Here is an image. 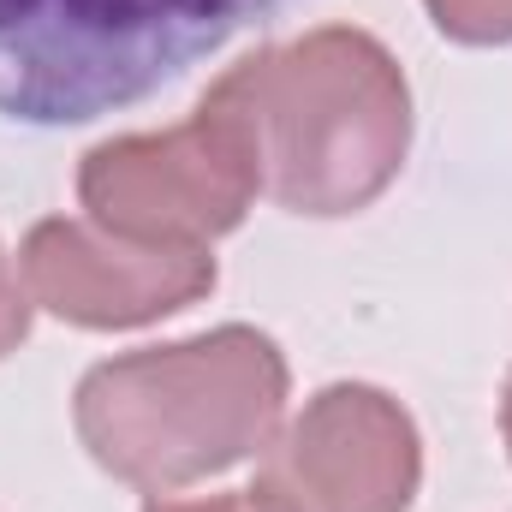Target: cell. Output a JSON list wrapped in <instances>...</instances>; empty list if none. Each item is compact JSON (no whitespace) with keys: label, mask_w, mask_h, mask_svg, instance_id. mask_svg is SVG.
<instances>
[{"label":"cell","mask_w":512,"mask_h":512,"mask_svg":"<svg viewBox=\"0 0 512 512\" xmlns=\"http://www.w3.org/2000/svg\"><path fill=\"white\" fill-rule=\"evenodd\" d=\"M286 382L280 346L262 328L227 322L96 364L78 382L72 417L108 477L173 495L262 453L280 429Z\"/></svg>","instance_id":"cell-2"},{"label":"cell","mask_w":512,"mask_h":512,"mask_svg":"<svg viewBox=\"0 0 512 512\" xmlns=\"http://www.w3.org/2000/svg\"><path fill=\"white\" fill-rule=\"evenodd\" d=\"M423 435L411 411L370 382H334L262 447L256 512H411Z\"/></svg>","instance_id":"cell-5"},{"label":"cell","mask_w":512,"mask_h":512,"mask_svg":"<svg viewBox=\"0 0 512 512\" xmlns=\"http://www.w3.org/2000/svg\"><path fill=\"white\" fill-rule=\"evenodd\" d=\"M24 292L72 328H143L215 292V256L185 245H131L96 221L48 215L24 233Z\"/></svg>","instance_id":"cell-6"},{"label":"cell","mask_w":512,"mask_h":512,"mask_svg":"<svg viewBox=\"0 0 512 512\" xmlns=\"http://www.w3.org/2000/svg\"><path fill=\"white\" fill-rule=\"evenodd\" d=\"M24 340H30V292L18 286L12 256L0 251V358H6V352H18Z\"/></svg>","instance_id":"cell-8"},{"label":"cell","mask_w":512,"mask_h":512,"mask_svg":"<svg viewBox=\"0 0 512 512\" xmlns=\"http://www.w3.org/2000/svg\"><path fill=\"white\" fill-rule=\"evenodd\" d=\"M501 435H507V459H512V376L501 387Z\"/></svg>","instance_id":"cell-10"},{"label":"cell","mask_w":512,"mask_h":512,"mask_svg":"<svg viewBox=\"0 0 512 512\" xmlns=\"http://www.w3.org/2000/svg\"><path fill=\"white\" fill-rule=\"evenodd\" d=\"M262 155V191L310 221L358 215L411 149L405 66L358 24H322L221 72Z\"/></svg>","instance_id":"cell-1"},{"label":"cell","mask_w":512,"mask_h":512,"mask_svg":"<svg viewBox=\"0 0 512 512\" xmlns=\"http://www.w3.org/2000/svg\"><path fill=\"white\" fill-rule=\"evenodd\" d=\"M143 512H256L245 489H227V495H203V501H149Z\"/></svg>","instance_id":"cell-9"},{"label":"cell","mask_w":512,"mask_h":512,"mask_svg":"<svg viewBox=\"0 0 512 512\" xmlns=\"http://www.w3.org/2000/svg\"><path fill=\"white\" fill-rule=\"evenodd\" d=\"M435 30L465 48H501L512 42V0H423Z\"/></svg>","instance_id":"cell-7"},{"label":"cell","mask_w":512,"mask_h":512,"mask_svg":"<svg viewBox=\"0 0 512 512\" xmlns=\"http://www.w3.org/2000/svg\"><path fill=\"white\" fill-rule=\"evenodd\" d=\"M256 191H262L256 131L227 78L209 84V96L185 126L108 137L78 161V203L102 233L131 245L209 251L251 215Z\"/></svg>","instance_id":"cell-4"},{"label":"cell","mask_w":512,"mask_h":512,"mask_svg":"<svg viewBox=\"0 0 512 512\" xmlns=\"http://www.w3.org/2000/svg\"><path fill=\"white\" fill-rule=\"evenodd\" d=\"M286 0H0V120L90 126Z\"/></svg>","instance_id":"cell-3"}]
</instances>
